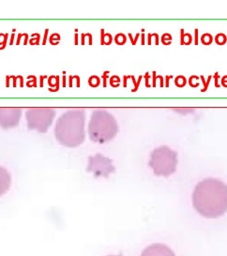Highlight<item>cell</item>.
Masks as SVG:
<instances>
[{
	"label": "cell",
	"instance_id": "cell-1",
	"mask_svg": "<svg viewBox=\"0 0 227 256\" xmlns=\"http://www.w3.org/2000/svg\"><path fill=\"white\" fill-rule=\"evenodd\" d=\"M192 200L203 218H220L227 212V185L217 178H206L196 186Z\"/></svg>",
	"mask_w": 227,
	"mask_h": 256
},
{
	"label": "cell",
	"instance_id": "cell-2",
	"mask_svg": "<svg viewBox=\"0 0 227 256\" xmlns=\"http://www.w3.org/2000/svg\"><path fill=\"white\" fill-rule=\"evenodd\" d=\"M86 112L83 109L62 114L56 123L54 136L58 143L67 148H76L86 139Z\"/></svg>",
	"mask_w": 227,
	"mask_h": 256
},
{
	"label": "cell",
	"instance_id": "cell-3",
	"mask_svg": "<svg viewBox=\"0 0 227 256\" xmlns=\"http://www.w3.org/2000/svg\"><path fill=\"white\" fill-rule=\"evenodd\" d=\"M118 132L116 118L106 110H95L88 123V136L91 141L106 144L111 141Z\"/></svg>",
	"mask_w": 227,
	"mask_h": 256
},
{
	"label": "cell",
	"instance_id": "cell-4",
	"mask_svg": "<svg viewBox=\"0 0 227 256\" xmlns=\"http://www.w3.org/2000/svg\"><path fill=\"white\" fill-rule=\"evenodd\" d=\"M178 153L167 146L152 151L148 166L157 176H170L176 172L178 166Z\"/></svg>",
	"mask_w": 227,
	"mask_h": 256
},
{
	"label": "cell",
	"instance_id": "cell-5",
	"mask_svg": "<svg viewBox=\"0 0 227 256\" xmlns=\"http://www.w3.org/2000/svg\"><path fill=\"white\" fill-rule=\"evenodd\" d=\"M56 110L48 107L30 108L26 113L28 128L38 132H46L53 124Z\"/></svg>",
	"mask_w": 227,
	"mask_h": 256
},
{
	"label": "cell",
	"instance_id": "cell-6",
	"mask_svg": "<svg viewBox=\"0 0 227 256\" xmlns=\"http://www.w3.org/2000/svg\"><path fill=\"white\" fill-rule=\"evenodd\" d=\"M86 170L88 172L93 174L95 178H108L114 172L116 168L111 158L98 153L88 158Z\"/></svg>",
	"mask_w": 227,
	"mask_h": 256
},
{
	"label": "cell",
	"instance_id": "cell-7",
	"mask_svg": "<svg viewBox=\"0 0 227 256\" xmlns=\"http://www.w3.org/2000/svg\"><path fill=\"white\" fill-rule=\"evenodd\" d=\"M22 118V110L17 107L0 108V127L5 130L14 128Z\"/></svg>",
	"mask_w": 227,
	"mask_h": 256
},
{
	"label": "cell",
	"instance_id": "cell-8",
	"mask_svg": "<svg viewBox=\"0 0 227 256\" xmlns=\"http://www.w3.org/2000/svg\"><path fill=\"white\" fill-rule=\"evenodd\" d=\"M141 256H176L173 250L162 243H153L142 252Z\"/></svg>",
	"mask_w": 227,
	"mask_h": 256
},
{
	"label": "cell",
	"instance_id": "cell-9",
	"mask_svg": "<svg viewBox=\"0 0 227 256\" xmlns=\"http://www.w3.org/2000/svg\"><path fill=\"white\" fill-rule=\"evenodd\" d=\"M12 184V176L4 167L0 166V196H4L10 188Z\"/></svg>",
	"mask_w": 227,
	"mask_h": 256
},
{
	"label": "cell",
	"instance_id": "cell-10",
	"mask_svg": "<svg viewBox=\"0 0 227 256\" xmlns=\"http://www.w3.org/2000/svg\"><path fill=\"white\" fill-rule=\"evenodd\" d=\"M180 33H182V36H180V38H182V40H180V44L182 46H190L192 42V35L190 34V33H184V30H180Z\"/></svg>",
	"mask_w": 227,
	"mask_h": 256
},
{
	"label": "cell",
	"instance_id": "cell-11",
	"mask_svg": "<svg viewBox=\"0 0 227 256\" xmlns=\"http://www.w3.org/2000/svg\"><path fill=\"white\" fill-rule=\"evenodd\" d=\"M214 40H215V42H216L218 46H224L227 42L226 35L224 34V33H219V34H217V35L215 36Z\"/></svg>",
	"mask_w": 227,
	"mask_h": 256
},
{
	"label": "cell",
	"instance_id": "cell-12",
	"mask_svg": "<svg viewBox=\"0 0 227 256\" xmlns=\"http://www.w3.org/2000/svg\"><path fill=\"white\" fill-rule=\"evenodd\" d=\"M213 42V37H212V34L210 33H206L203 34L202 37H201V42L204 44V46H210Z\"/></svg>",
	"mask_w": 227,
	"mask_h": 256
},
{
	"label": "cell",
	"instance_id": "cell-13",
	"mask_svg": "<svg viewBox=\"0 0 227 256\" xmlns=\"http://www.w3.org/2000/svg\"><path fill=\"white\" fill-rule=\"evenodd\" d=\"M186 84H187V80H186V78H185L184 76H178V77L176 78V80H174V84H176L178 88H183V86H186Z\"/></svg>",
	"mask_w": 227,
	"mask_h": 256
},
{
	"label": "cell",
	"instance_id": "cell-14",
	"mask_svg": "<svg viewBox=\"0 0 227 256\" xmlns=\"http://www.w3.org/2000/svg\"><path fill=\"white\" fill-rule=\"evenodd\" d=\"M160 40H162V44H164V46H170L171 42H172V36H171L169 33H164V34L162 36Z\"/></svg>",
	"mask_w": 227,
	"mask_h": 256
},
{
	"label": "cell",
	"instance_id": "cell-15",
	"mask_svg": "<svg viewBox=\"0 0 227 256\" xmlns=\"http://www.w3.org/2000/svg\"><path fill=\"white\" fill-rule=\"evenodd\" d=\"M189 84L192 88H197L199 86V78H198V76H190L189 80Z\"/></svg>",
	"mask_w": 227,
	"mask_h": 256
},
{
	"label": "cell",
	"instance_id": "cell-16",
	"mask_svg": "<svg viewBox=\"0 0 227 256\" xmlns=\"http://www.w3.org/2000/svg\"><path fill=\"white\" fill-rule=\"evenodd\" d=\"M116 42L118 44H123L126 42V37L123 35V34H118L116 37Z\"/></svg>",
	"mask_w": 227,
	"mask_h": 256
},
{
	"label": "cell",
	"instance_id": "cell-17",
	"mask_svg": "<svg viewBox=\"0 0 227 256\" xmlns=\"http://www.w3.org/2000/svg\"><path fill=\"white\" fill-rule=\"evenodd\" d=\"M212 76H208V81L206 82L204 79V76H201V79H202V81H203V83H204V88L202 90V92H206V91L208 90V84L210 83V81H212Z\"/></svg>",
	"mask_w": 227,
	"mask_h": 256
},
{
	"label": "cell",
	"instance_id": "cell-18",
	"mask_svg": "<svg viewBox=\"0 0 227 256\" xmlns=\"http://www.w3.org/2000/svg\"><path fill=\"white\" fill-rule=\"evenodd\" d=\"M90 84L91 86H98V84H100V79L96 76H92L90 79Z\"/></svg>",
	"mask_w": 227,
	"mask_h": 256
},
{
	"label": "cell",
	"instance_id": "cell-19",
	"mask_svg": "<svg viewBox=\"0 0 227 256\" xmlns=\"http://www.w3.org/2000/svg\"><path fill=\"white\" fill-rule=\"evenodd\" d=\"M222 86H224V88H227V76H224L222 78Z\"/></svg>",
	"mask_w": 227,
	"mask_h": 256
},
{
	"label": "cell",
	"instance_id": "cell-20",
	"mask_svg": "<svg viewBox=\"0 0 227 256\" xmlns=\"http://www.w3.org/2000/svg\"><path fill=\"white\" fill-rule=\"evenodd\" d=\"M218 78H219L218 74H215V84H216V86H217V88L220 86L219 84H218Z\"/></svg>",
	"mask_w": 227,
	"mask_h": 256
},
{
	"label": "cell",
	"instance_id": "cell-21",
	"mask_svg": "<svg viewBox=\"0 0 227 256\" xmlns=\"http://www.w3.org/2000/svg\"><path fill=\"white\" fill-rule=\"evenodd\" d=\"M196 44H198V30H196Z\"/></svg>",
	"mask_w": 227,
	"mask_h": 256
},
{
	"label": "cell",
	"instance_id": "cell-22",
	"mask_svg": "<svg viewBox=\"0 0 227 256\" xmlns=\"http://www.w3.org/2000/svg\"><path fill=\"white\" fill-rule=\"evenodd\" d=\"M173 76H167L166 77V86H169V79H171Z\"/></svg>",
	"mask_w": 227,
	"mask_h": 256
},
{
	"label": "cell",
	"instance_id": "cell-23",
	"mask_svg": "<svg viewBox=\"0 0 227 256\" xmlns=\"http://www.w3.org/2000/svg\"><path fill=\"white\" fill-rule=\"evenodd\" d=\"M123 256L122 254H118V256Z\"/></svg>",
	"mask_w": 227,
	"mask_h": 256
}]
</instances>
